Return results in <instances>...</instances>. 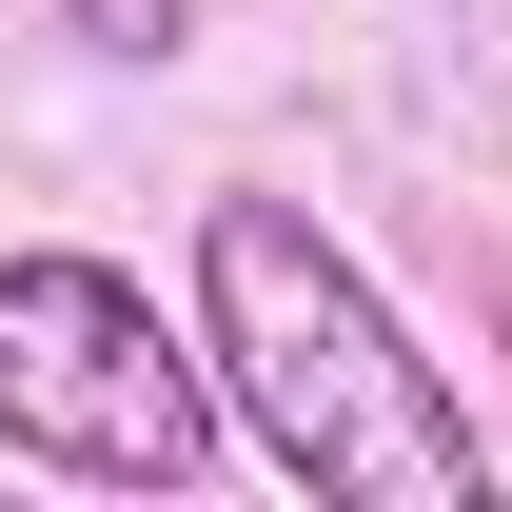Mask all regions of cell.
<instances>
[{
    "label": "cell",
    "mask_w": 512,
    "mask_h": 512,
    "mask_svg": "<svg viewBox=\"0 0 512 512\" xmlns=\"http://www.w3.org/2000/svg\"><path fill=\"white\" fill-rule=\"evenodd\" d=\"M197 355L316 512H493L473 394L394 335V296L296 217V197H197Z\"/></svg>",
    "instance_id": "1"
},
{
    "label": "cell",
    "mask_w": 512,
    "mask_h": 512,
    "mask_svg": "<svg viewBox=\"0 0 512 512\" xmlns=\"http://www.w3.org/2000/svg\"><path fill=\"white\" fill-rule=\"evenodd\" d=\"M0 453L79 493H197L217 473V355L119 256H0Z\"/></svg>",
    "instance_id": "2"
},
{
    "label": "cell",
    "mask_w": 512,
    "mask_h": 512,
    "mask_svg": "<svg viewBox=\"0 0 512 512\" xmlns=\"http://www.w3.org/2000/svg\"><path fill=\"white\" fill-rule=\"evenodd\" d=\"M79 20H99L119 60H178V0H79Z\"/></svg>",
    "instance_id": "3"
}]
</instances>
